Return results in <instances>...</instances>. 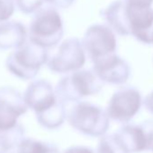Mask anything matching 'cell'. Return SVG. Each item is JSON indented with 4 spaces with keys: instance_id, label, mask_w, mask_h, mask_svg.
<instances>
[{
    "instance_id": "cell-1",
    "label": "cell",
    "mask_w": 153,
    "mask_h": 153,
    "mask_svg": "<svg viewBox=\"0 0 153 153\" xmlns=\"http://www.w3.org/2000/svg\"><path fill=\"white\" fill-rule=\"evenodd\" d=\"M64 27L60 15L52 7H42L34 13L28 28V40L43 49H51L60 43Z\"/></svg>"
},
{
    "instance_id": "cell-2",
    "label": "cell",
    "mask_w": 153,
    "mask_h": 153,
    "mask_svg": "<svg viewBox=\"0 0 153 153\" xmlns=\"http://www.w3.org/2000/svg\"><path fill=\"white\" fill-rule=\"evenodd\" d=\"M49 54L43 49L30 41L14 50L7 58V70L22 80H32L39 73L42 67L47 63Z\"/></svg>"
},
{
    "instance_id": "cell-3",
    "label": "cell",
    "mask_w": 153,
    "mask_h": 153,
    "mask_svg": "<svg viewBox=\"0 0 153 153\" xmlns=\"http://www.w3.org/2000/svg\"><path fill=\"white\" fill-rule=\"evenodd\" d=\"M101 82L94 71L79 69L62 78L57 84L55 92L61 102L76 103L83 97L97 94L102 89Z\"/></svg>"
},
{
    "instance_id": "cell-4",
    "label": "cell",
    "mask_w": 153,
    "mask_h": 153,
    "mask_svg": "<svg viewBox=\"0 0 153 153\" xmlns=\"http://www.w3.org/2000/svg\"><path fill=\"white\" fill-rule=\"evenodd\" d=\"M67 117L74 129L93 137L104 136L110 124L106 112L88 102L75 103Z\"/></svg>"
},
{
    "instance_id": "cell-5",
    "label": "cell",
    "mask_w": 153,
    "mask_h": 153,
    "mask_svg": "<svg viewBox=\"0 0 153 153\" xmlns=\"http://www.w3.org/2000/svg\"><path fill=\"white\" fill-rule=\"evenodd\" d=\"M87 53L81 41L76 38H68L57 48L51 56H49L47 67L54 73L68 74L81 69L85 65Z\"/></svg>"
},
{
    "instance_id": "cell-6",
    "label": "cell",
    "mask_w": 153,
    "mask_h": 153,
    "mask_svg": "<svg viewBox=\"0 0 153 153\" xmlns=\"http://www.w3.org/2000/svg\"><path fill=\"white\" fill-rule=\"evenodd\" d=\"M142 103L139 90L131 87H123L112 96L105 112L112 120L128 123L139 113Z\"/></svg>"
},
{
    "instance_id": "cell-7",
    "label": "cell",
    "mask_w": 153,
    "mask_h": 153,
    "mask_svg": "<svg viewBox=\"0 0 153 153\" xmlns=\"http://www.w3.org/2000/svg\"><path fill=\"white\" fill-rule=\"evenodd\" d=\"M81 42L87 56L93 61L114 53L117 49L115 33L108 25H94L90 26L86 31Z\"/></svg>"
},
{
    "instance_id": "cell-8",
    "label": "cell",
    "mask_w": 153,
    "mask_h": 153,
    "mask_svg": "<svg viewBox=\"0 0 153 153\" xmlns=\"http://www.w3.org/2000/svg\"><path fill=\"white\" fill-rule=\"evenodd\" d=\"M93 64V71L102 82L123 85L130 76L129 65L115 52L94 60Z\"/></svg>"
},
{
    "instance_id": "cell-9",
    "label": "cell",
    "mask_w": 153,
    "mask_h": 153,
    "mask_svg": "<svg viewBox=\"0 0 153 153\" xmlns=\"http://www.w3.org/2000/svg\"><path fill=\"white\" fill-rule=\"evenodd\" d=\"M24 97L28 107L35 114L47 110L59 101L55 89L44 79L33 80L26 88Z\"/></svg>"
},
{
    "instance_id": "cell-10",
    "label": "cell",
    "mask_w": 153,
    "mask_h": 153,
    "mask_svg": "<svg viewBox=\"0 0 153 153\" xmlns=\"http://www.w3.org/2000/svg\"><path fill=\"white\" fill-rule=\"evenodd\" d=\"M126 12L131 35L145 44H151L153 31V9L137 7L126 4Z\"/></svg>"
},
{
    "instance_id": "cell-11",
    "label": "cell",
    "mask_w": 153,
    "mask_h": 153,
    "mask_svg": "<svg viewBox=\"0 0 153 153\" xmlns=\"http://www.w3.org/2000/svg\"><path fill=\"white\" fill-rule=\"evenodd\" d=\"M113 136L124 153L149 149L146 133L141 124L123 126Z\"/></svg>"
},
{
    "instance_id": "cell-12",
    "label": "cell",
    "mask_w": 153,
    "mask_h": 153,
    "mask_svg": "<svg viewBox=\"0 0 153 153\" xmlns=\"http://www.w3.org/2000/svg\"><path fill=\"white\" fill-rule=\"evenodd\" d=\"M28 29L19 21L0 24V51L16 50L28 41Z\"/></svg>"
},
{
    "instance_id": "cell-13",
    "label": "cell",
    "mask_w": 153,
    "mask_h": 153,
    "mask_svg": "<svg viewBox=\"0 0 153 153\" xmlns=\"http://www.w3.org/2000/svg\"><path fill=\"white\" fill-rule=\"evenodd\" d=\"M103 16L108 26L115 33L124 36L131 35L124 0H117L110 4L104 10Z\"/></svg>"
},
{
    "instance_id": "cell-14",
    "label": "cell",
    "mask_w": 153,
    "mask_h": 153,
    "mask_svg": "<svg viewBox=\"0 0 153 153\" xmlns=\"http://www.w3.org/2000/svg\"><path fill=\"white\" fill-rule=\"evenodd\" d=\"M35 114L38 123L47 129H56L59 127L67 117L64 103L59 99L51 107Z\"/></svg>"
},
{
    "instance_id": "cell-15",
    "label": "cell",
    "mask_w": 153,
    "mask_h": 153,
    "mask_svg": "<svg viewBox=\"0 0 153 153\" xmlns=\"http://www.w3.org/2000/svg\"><path fill=\"white\" fill-rule=\"evenodd\" d=\"M0 102L13 108L20 116L25 114L29 109L24 95L11 87L0 88Z\"/></svg>"
},
{
    "instance_id": "cell-16",
    "label": "cell",
    "mask_w": 153,
    "mask_h": 153,
    "mask_svg": "<svg viewBox=\"0 0 153 153\" xmlns=\"http://www.w3.org/2000/svg\"><path fill=\"white\" fill-rule=\"evenodd\" d=\"M25 139V129L17 123L16 126L0 131V149L9 152L17 149L22 140Z\"/></svg>"
},
{
    "instance_id": "cell-17",
    "label": "cell",
    "mask_w": 153,
    "mask_h": 153,
    "mask_svg": "<svg viewBox=\"0 0 153 153\" xmlns=\"http://www.w3.org/2000/svg\"><path fill=\"white\" fill-rule=\"evenodd\" d=\"M17 153H59L56 149L30 138H25L17 148Z\"/></svg>"
},
{
    "instance_id": "cell-18",
    "label": "cell",
    "mask_w": 153,
    "mask_h": 153,
    "mask_svg": "<svg viewBox=\"0 0 153 153\" xmlns=\"http://www.w3.org/2000/svg\"><path fill=\"white\" fill-rule=\"evenodd\" d=\"M16 4V8H18L22 13L25 14H33L42 8L44 0H13Z\"/></svg>"
},
{
    "instance_id": "cell-19",
    "label": "cell",
    "mask_w": 153,
    "mask_h": 153,
    "mask_svg": "<svg viewBox=\"0 0 153 153\" xmlns=\"http://www.w3.org/2000/svg\"><path fill=\"white\" fill-rule=\"evenodd\" d=\"M16 8L13 0H0V24L10 20Z\"/></svg>"
},
{
    "instance_id": "cell-20",
    "label": "cell",
    "mask_w": 153,
    "mask_h": 153,
    "mask_svg": "<svg viewBox=\"0 0 153 153\" xmlns=\"http://www.w3.org/2000/svg\"><path fill=\"white\" fill-rule=\"evenodd\" d=\"M74 1L75 0H44V2L55 8H68Z\"/></svg>"
},
{
    "instance_id": "cell-21",
    "label": "cell",
    "mask_w": 153,
    "mask_h": 153,
    "mask_svg": "<svg viewBox=\"0 0 153 153\" xmlns=\"http://www.w3.org/2000/svg\"><path fill=\"white\" fill-rule=\"evenodd\" d=\"M125 3L131 7H149L153 4V0H124Z\"/></svg>"
},
{
    "instance_id": "cell-22",
    "label": "cell",
    "mask_w": 153,
    "mask_h": 153,
    "mask_svg": "<svg viewBox=\"0 0 153 153\" xmlns=\"http://www.w3.org/2000/svg\"><path fill=\"white\" fill-rule=\"evenodd\" d=\"M64 153H96L93 149L88 147H83V146H74L67 150H65Z\"/></svg>"
},
{
    "instance_id": "cell-23",
    "label": "cell",
    "mask_w": 153,
    "mask_h": 153,
    "mask_svg": "<svg viewBox=\"0 0 153 153\" xmlns=\"http://www.w3.org/2000/svg\"><path fill=\"white\" fill-rule=\"evenodd\" d=\"M143 105H145L146 109H147L149 113L153 114V91H151V92L145 97V99H144V101H143Z\"/></svg>"
},
{
    "instance_id": "cell-24",
    "label": "cell",
    "mask_w": 153,
    "mask_h": 153,
    "mask_svg": "<svg viewBox=\"0 0 153 153\" xmlns=\"http://www.w3.org/2000/svg\"><path fill=\"white\" fill-rule=\"evenodd\" d=\"M151 44H153V31H152V33H151Z\"/></svg>"
},
{
    "instance_id": "cell-25",
    "label": "cell",
    "mask_w": 153,
    "mask_h": 153,
    "mask_svg": "<svg viewBox=\"0 0 153 153\" xmlns=\"http://www.w3.org/2000/svg\"><path fill=\"white\" fill-rule=\"evenodd\" d=\"M0 153H8V152H7V151H5V150H3V149H0Z\"/></svg>"
},
{
    "instance_id": "cell-26",
    "label": "cell",
    "mask_w": 153,
    "mask_h": 153,
    "mask_svg": "<svg viewBox=\"0 0 153 153\" xmlns=\"http://www.w3.org/2000/svg\"><path fill=\"white\" fill-rule=\"evenodd\" d=\"M152 150H153V149H152Z\"/></svg>"
}]
</instances>
